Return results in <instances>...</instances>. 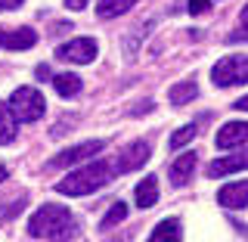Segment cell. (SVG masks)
Instances as JSON below:
<instances>
[{
    "mask_svg": "<svg viewBox=\"0 0 248 242\" xmlns=\"http://www.w3.org/2000/svg\"><path fill=\"white\" fill-rule=\"evenodd\" d=\"M75 230H78V224L65 205H41L28 221L31 236L46 239V242H68L75 236Z\"/></svg>",
    "mask_w": 248,
    "mask_h": 242,
    "instance_id": "6da1fadb",
    "label": "cell"
},
{
    "mask_svg": "<svg viewBox=\"0 0 248 242\" xmlns=\"http://www.w3.org/2000/svg\"><path fill=\"white\" fill-rule=\"evenodd\" d=\"M196 165H199V155L196 152L177 155L174 165H170V183H174V186H186V183H189V177L196 174Z\"/></svg>",
    "mask_w": 248,
    "mask_h": 242,
    "instance_id": "8fae6325",
    "label": "cell"
},
{
    "mask_svg": "<svg viewBox=\"0 0 248 242\" xmlns=\"http://www.w3.org/2000/svg\"><path fill=\"white\" fill-rule=\"evenodd\" d=\"M37 78H50V68H46V65H37Z\"/></svg>",
    "mask_w": 248,
    "mask_h": 242,
    "instance_id": "484cf974",
    "label": "cell"
},
{
    "mask_svg": "<svg viewBox=\"0 0 248 242\" xmlns=\"http://www.w3.org/2000/svg\"><path fill=\"white\" fill-rule=\"evenodd\" d=\"M56 56L62 62H75V65H90L93 59H96V41H90V37H75V41L62 44L56 50Z\"/></svg>",
    "mask_w": 248,
    "mask_h": 242,
    "instance_id": "5b68a950",
    "label": "cell"
},
{
    "mask_svg": "<svg viewBox=\"0 0 248 242\" xmlns=\"http://www.w3.org/2000/svg\"><path fill=\"white\" fill-rule=\"evenodd\" d=\"M124 217H127V205H121V202H115V205H112V208L106 211V217H103V230L115 227V224H121Z\"/></svg>",
    "mask_w": 248,
    "mask_h": 242,
    "instance_id": "d6986e66",
    "label": "cell"
},
{
    "mask_svg": "<svg viewBox=\"0 0 248 242\" xmlns=\"http://www.w3.org/2000/svg\"><path fill=\"white\" fill-rule=\"evenodd\" d=\"M196 97H199L196 81H180V84H174V87H170V93H168L170 106H186V103H192Z\"/></svg>",
    "mask_w": 248,
    "mask_h": 242,
    "instance_id": "2e32d148",
    "label": "cell"
},
{
    "mask_svg": "<svg viewBox=\"0 0 248 242\" xmlns=\"http://www.w3.org/2000/svg\"><path fill=\"white\" fill-rule=\"evenodd\" d=\"M180 239H183V230H180V221H177V217L161 221L149 236V242H180Z\"/></svg>",
    "mask_w": 248,
    "mask_h": 242,
    "instance_id": "5bb4252c",
    "label": "cell"
},
{
    "mask_svg": "<svg viewBox=\"0 0 248 242\" xmlns=\"http://www.w3.org/2000/svg\"><path fill=\"white\" fill-rule=\"evenodd\" d=\"M65 6H68V10H84L87 0H65Z\"/></svg>",
    "mask_w": 248,
    "mask_h": 242,
    "instance_id": "cb8c5ba5",
    "label": "cell"
},
{
    "mask_svg": "<svg viewBox=\"0 0 248 242\" xmlns=\"http://www.w3.org/2000/svg\"><path fill=\"white\" fill-rule=\"evenodd\" d=\"M217 202H220L223 208H230V211H239V208H245V205H248V180H236V183L220 186V193H217Z\"/></svg>",
    "mask_w": 248,
    "mask_h": 242,
    "instance_id": "52a82bcc",
    "label": "cell"
},
{
    "mask_svg": "<svg viewBox=\"0 0 248 242\" xmlns=\"http://www.w3.org/2000/svg\"><path fill=\"white\" fill-rule=\"evenodd\" d=\"M53 87H56L59 97H78L81 93V78L72 75V72H62V75H53Z\"/></svg>",
    "mask_w": 248,
    "mask_h": 242,
    "instance_id": "9a60e30c",
    "label": "cell"
},
{
    "mask_svg": "<svg viewBox=\"0 0 248 242\" xmlns=\"http://www.w3.org/2000/svg\"><path fill=\"white\" fill-rule=\"evenodd\" d=\"M149 143H146V140H137V143H130L127 149L121 152V159H118V171H137V168H143L146 161H149Z\"/></svg>",
    "mask_w": 248,
    "mask_h": 242,
    "instance_id": "ba28073f",
    "label": "cell"
},
{
    "mask_svg": "<svg viewBox=\"0 0 248 242\" xmlns=\"http://www.w3.org/2000/svg\"><path fill=\"white\" fill-rule=\"evenodd\" d=\"M16 115H13V109L6 106V103H0V146H6V143H13L16 140Z\"/></svg>",
    "mask_w": 248,
    "mask_h": 242,
    "instance_id": "e0dca14e",
    "label": "cell"
},
{
    "mask_svg": "<svg viewBox=\"0 0 248 242\" xmlns=\"http://www.w3.org/2000/svg\"><path fill=\"white\" fill-rule=\"evenodd\" d=\"M196 134H199L196 124H183V128H180V130H174V137H170V149H180V146H186Z\"/></svg>",
    "mask_w": 248,
    "mask_h": 242,
    "instance_id": "ffe728a7",
    "label": "cell"
},
{
    "mask_svg": "<svg viewBox=\"0 0 248 242\" xmlns=\"http://www.w3.org/2000/svg\"><path fill=\"white\" fill-rule=\"evenodd\" d=\"M239 25H242V34H232L230 41H239V37H248V6L242 10V16H239Z\"/></svg>",
    "mask_w": 248,
    "mask_h": 242,
    "instance_id": "7402d4cb",
    "label": "cell"
},
{
    "mask_svg": "<svg viewBox=\"0 0 248 242\" xmlns=\"http://www.w3.org/2000/svg\"><path fill=\"white\" fill-rule=\"evenodd\" d=\"M37 44V34L31 28H0V47L6 50H28Z\"/></svg>",
    "mask_w": 248,
    "mask_h": 242,
    "instance_id": "30bf717a",
    "label": "cell"
},
{
    "mask_svg": "<svg viewBox=\"0 0 248 242\" xmlns=\"http://www.w3.org/2000/svg\"><path fill=\"white\" fill-rule=\"evenodd\" d=\"M134 199H137L140 208H152L155 202H158V180H155V177H143L134 190Z\"/></svg>",
    "mask_w": 248,
    "mask_h": 242,
    "instance_id": "4fadbf2b",
    "label": "cell"
},
{
    "mask_svg": "<svg viewBox=\"0 0 248 242\" xmlns=\"http://www.w3.org/2000/svg\"><path fill=\"white\" fill-rule=\"evenodd\" d=\"M103 140H87V143H81V146H72V149H65V152H59L56 159L50 161V168H68V165H78V161H84V159H90V155H96L99 149H103Z\"/></svg>",
    "mask_w": 248,
    "mask_h": 242,
    "instance_id": "8992f818",
    "label": "cell"
},
{
    "mask_svg": "<svg viewBox=\"0 0 248 242\" xmlns=\"http://www.w3.org/2000/svg\"><path fill=\"white\" fill-rule=\"evenodd\" d=\"M211 78L217 87H236V84H248V56H223L211 68Z\"/></svg>",
    "mask_w": 248,
    "mask_h": 242,
    "instance_id": "277c9868",
    "label": "cell"
},
{
    "mask_svg": "<svg viewBox=\"0 0 248 242\" xmlns=\"http://www.w3.org/2000/svg\"><path fill=\"white\" fill-rule=\"evenodd\" d=\"M242 143H248V121H230L217 130V146L220 149H236Z\"/></svg>",
    "mask_w": 248,
    "mask_h": 242,
    "instance_id": "9c48e42d",
    "label": "cell"
},
{
    "mask_svg": "<svg viewBox=\"0 0 248 242\" xmlns=\"http://www.w3.org/2000/svg\"><path fill=\"white\" fill-rule=\"evenodd\" d=\"M115 165H108V161H90V165L72 171V174L65 177V180L56 183V193L62 196H90V193L103 190V186L115 177Z\"/></svg>",
    "mask_w": 248,
    "mask_h": 242,
    "instance_id": "7a4b0ae2",
    "label": "cell"
},
{
    "mask_svg": "<svg viewBox=\"0 0 248 242\" xmlns=\"http://www.w3.org/2000/svg\"><path fill=\"white\" fill-rule=\"evenodd\" d=\"M25 0H0V10H16V6H22Z\"/></svg>",
    "mask_w": 248,
    "mask_h": 242,
    "instance_id": "603a6c76",
    "label": "cell"
},
{
    "mask_svg": "<svg viewBox=\"0 0 248 242\" xmlns=\"http://www.w3.org/2000/svg\"><path fill=\"white\" fill-rule=\"evenodd\" d=\"M10 109L19 121L31 124L46 112V99L37 87H19V90H13V97H10Z\"/></svg>",
    "mask_w": 248,
    "mask_h": 242,
    "instance_id": "3957f363",
    "label": "cell"
},
{
    "mask_svg": "<svg viewBox=\"0 0 248 242\" xmlns=\"http://www.w3.org/2000/svg\"><path fill=\"white\" fill-rule=\"evenodd\" d=\"M130 6H137V0H99L96 16L99 19H115V16H124Z\"/></svg>",
    "mask_w": 248,
    "mask_h": 242,
    "instance_id": "ac0fdd59",
    "label": "cell"
},
{
    "mask_svg": "<svg viewBox=\"0 0 248 242\" xmlns=\"http://www.w3.org/2000/svg\"><path fill=\"white\" fill-rule=\"evenodd\" d=\"M232 109H239V112H248V97L236 99V103H232Z\"/></svg>",
    "mask_w": 248,
    "mask_h": 242,
    "instance_id": "d4e9b609",
    "label": "cell"
},
{
    "mask_svg": "<svg viewBox=\"0 0 248 242\" xmlns=\"http://www.w3.org/2000/svg\"><path fill=\"white\" fill-rule=\"evenodd\" d=\"M208 6H211V0H189V3H186V10H189L192 16H202Z\"/></svg>",
    "mask_w": 248,
    "mask_h": 242,
    "instance_id": "44dd1931",
    "label": "cell"
},
{
    "mask_svg": "<svg viewBox=\"0 0 248 242\" xmlns=\"http://www.w3.org/2000/svg\"><path fill=\"white\" fill-rule=\"evenodd\" d=\"M0 180H6V168L3 165H0Z\"/></svg>",
    "mask_w": 248,
    "mask_h": 242,
    "instance_id": "4316f807",
    "label": "cell"
},
{
    "mask_svg": "<svg viewBox=\"0 0 248 242\" xmlns=\"http://www.w3.org/2000/svg\"><path fill=\"white\" fill-rule=\"evenodd\" d=\"M248 168V149L245 152H236V155H223L208 165V177H223V174H232V171H245Z\"/></svg>",
    "mask_w": 248,
    "mask_h": 242,
    "instance_id": "7c38bea8",
    "label": "cell"
}]
</instances>
